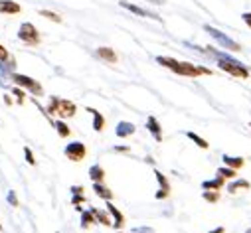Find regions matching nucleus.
I'll use <instances>...</instances> for the list:
<instances>
[{
  "instance_id": "f257e3e1",
  "label": "nucleus",
  "mask_w": 251,
  "mask_h": 233,
  "mask_svg": "<svg viewBox=\"0 0 251 233\" xmlns=\"http://www.w3.org/2000/svg\"><path fill=\"white\" fill-rule=\"evenodd\" d=\"M156 62L164 68H168L170 71L178 73V75H184V77H200V75H210L212 70L208 68H202V66H194L190 62H178L174 57H168V55H158Z\"/></svg>"
},
{
  "instance_id": "f03ea898",
  "label": "nucleus",
  "mask_w": 251,
  "mask_h": 233,
  "mask_svg": "<svg viewBox=\"0 0 251 233\" xmlns=\"http://www.w3.org/2000/svg\"><path fill=\"white\" fill-rule=\"evenodd\" d=\"M208 53L216 57V60H218V68L224 70L226 73H229V75H233L237 79H247L249 77V70L239 60H235V57H231V55H227L224 51L212 49V47H208Z\"/></svg>"
},
{
  "instance_id": "7ed1b4c3",
  "label": "nucleus",
  "mask_w": 251,
  "mask_h": 233,
  "mask_svg": "<svg viewBox=\"0 0 251 233\" xmlns=\"http://www.w3.org/2000/svg\"><path fill=\"white\" fill-rule=\"evenodd\" d=\"M46 113L48 115H57V116H61V119H72V116H75V113H77V107H75V103H72L68 99H59V97L51 95V99L46 107Z\"/></svg>"
},
{
  "instance_id": "20e7f679",
  "label": "nucleus",
  "mask_w": 251,
  "mask_h": 233,
  "mask_svg": "<svg viewBox=\"0 0 251 233\" xmlns=\"http://www.w3.org/2000/svg\"><path fill=\"white\" fill-rule=\"evenodd\" d=\"M18 38H20L22 44H26V46H30V47H36V46H40V42H42L38 28H36L34 24H30V22H24V24L20 26Z\"/></svg>"
},
{
  "instance_id": "39448f33",
  "label": "nucleus",
  "mask_w": 251,
  "mask_h": 233,
  "mask_svg": "<svg viewBox=\"0 0 251 233\" xmlns=\"http://www.w3.org/2000/svg\"><path fill=\"white\" fill-rule=\"evenodd\" d=\"M10 77H12V81H14L18 87L28 89V91H30V93H34L36 97H42V95H44V87H42V83H40V81H36V79H32V77H28V75H24V73H12Z\"/></svg>"
},
{
  "instance_id": "423d86ee",
  "label": "nucleus",
  "mask_w": 251,
  "mask_h": 233,
  "mask_svg": "<svg viewBox=\"0 0 251 233\" xmlns=\"http://www.w3.org/2000/svg\"><path fill=\"white\" fill-rule=\"evenodd\" d=\"M204 30L222 46V47H226V49H231V51H239L241 49V46L237 44V42H233L231 38H227L224 32H220V30H216V28H212V26H204Z\"/></svg>"
},
{
  "instance_id": "0eeeda50",
  "label": "nucleus",
  "mask_w": 251,
  "mask_h": 233,
  "mask_svg": "<svg viewBox=\"0 0 251 233\" xmlns=\"http://www.w3.org/2000/svg\"><path fill=\"white\" fill-rule=\"evenodd\" d=\"M66 156L72 160V162H81L85 156H87V148H85V144L83 142H79V140H75V142H70L68 146H66Z\"/></svg>"
},
{
  "instance_id": "6e6552de",
  "label": "nucleus",
  "mask_w": 251,
  "mask_h": 233,
  "mask_svg": "<svg viewBox=\"0 0 251 233\" xmlns=\"http://www.w3.org/2000/svg\"><path fill=\"white\" fill-rule=\"evenodd\" d=\"M121 8H125V10H129V12H133V14H137V16H143V18H154V20H160V16H156V14H152V12H149V10H145V8H141V6H137V4H131V2H127V0H121Z\"/></svg>"
},
{
  "instance_id": "1a4fd4ad",
  "label": "nucleus",
  "mask_w": 251,
  "mask_h": 233,
  "mask_svg": "<svg viewBox=\"0 0 251 233\" xmlns=\"http://www.w3.org/2000/svg\"><path fill=\"white\" fill-rule=\"evenodd\" d=\"M154 176H156L158 186H160V190L156 192V200H166V198H168V194H170V184H168V178L164 176L162 172H158V170H154Z\"/></svg>"
},
{
  "instance_id": "9d476101",
  "label": "nucleus",
  "mask_w": 251,
  "mask_h": 233,
  "mask_svg": "<svg viewBox=\"0 0 251 233\" xmlns=\"http://www.w3.org/2000/svg\"><path fill=\"white\" fill-rule=\"evenodd\" d=\"M22 12V6L14 0H0V14H6V16H14V14H20Z\"/></svg>"
},
{
  "instance_id": "9b49d317",
  "label": "nucleus",
  "mask_w": 251,
  "mask_h": 233,
  "mask_svg": "<svg viewBox=\"0 0 251 233\" xmlns=\"http://www.w3.org/2000/svg\"><path fill=\"white\" fill-rule=\"evenodd\" d=\"M135 131H137V127H135L133 123L121 121V123L117 125V129H115V135H117V139H129L131 135H135Z\"/></svg>"
},
{
  "instance_id": "f8f14e48",
  "label": "nucleus",
  "mask_w": 251,
  "mask_h": 233,
  "mask_svg": "<svg viewBox=\"0 0 251 233\" xmlns=\"http://www.w3.org/2000/svg\"><path fill=\"white\" fill-rule=\"evenodd\" d=\"M147 129H149V133L154 137L156 142L162 140V127H160V123L156 121V116H149V119H147Z\"/></svg>"
},
{
  "instance_id": "ddd939ff",
  "label": "nucleus",
  "mask_w": 251,
  "mask_h": 233,
  "mask_svg": "<svg viewBox=\"0 0 251 233\" xmlns=\"http://www.w3.org/2000/svg\"><path fill=\"white\" fill-rule=\"evenodd\" d=\"M105 210H107V211L111 213L113 225H115L117 229H121V227L125 225V215H123V213H121V211H119V210H117V208H115V206H113L111 202H107V208H105Z\"/></svg>"
},
{
  "instance_id": "4468645a",
  "label": "nucleus",
  "mask_w": 251,
  "mask_h": 233,
  "mask_svg": "<svg viewBox=\"0 0 251 233\" xmlns=\"http://www.w3.org/2000/svg\"><path fill=\"white\" fill-rule=\"evenodd\" d=\"M87 111H89L91 116H93V129H95L97 133H101V131L105 129V116H103L97 109H93V107H87Z\"/></svg>"
},
{
  "instance_id": "2eb2a0df",
  "label": "nucleus",
  "mask_w": 251,
  "mask_h": 233,
  "mask_svg": "<svg viewBox=\"0 0 251 233\" xmlns=\"http://www.w3.org/2000/svg\"><path fill=\"white\" fill-rule=\"evenodd\" d=\"M91 211H93V215H95V221H97V223L107 225V227H111V225H113V219H111V213H109V211H103V210H97V208H91Z\"/></svg>"
},
{
  "instance_id": "dca6fc26",
  "label": "nucleus",
  "mask_w": 251,
  "mask_h": 233,
  "mask_svg": "<svg viewBox=\"0 0 251 233\" xmlns=\"http://www.w3.org/2000/svg\"><path fill=\"white\" fill-rule=\"evenodd\" d=\"M95 55L101 57V60H105L107 64H115V62H117V53H115L111 47H97Z\"/></svg>"
},
{
  "instance_id": "f3484780",
  "label": "nucleus",
  "mask_w": 251,
  "mask_h": 233,
  "mask_svg": "<svg viewBox=\"0 0 251 233\" xmlns=\"http://www.w3.org/2000/svg\"><path fill=\"white\" fill-rule=\"evenodd\" d=\"M93 190H95V194H97L99 198H103V200H107V202L113 200V192H111L103 182H95V184H93Z\"/></svg>"
},
{
  "instance_id": "a211bd4d",
  "label": "nucleus",
  "mask_w": 251,
  "mask_h": 233,
  "mask_svg": "<svg viewBox=\"0 0 251 233\" xmlns=\"http://www.w3.org/2000/svg\"><path fill=\"white\" fill-rule=\"evenodd\" d=\"M222 160H224L226 166H229V168H233V170H239V168L245 164V160H243L241 156H227V154H224Z\"/></svg>"
},
{
  "instance_id": "6ab92c4d",
  "label": "nucleus",
  "mask_w": 251,
  "mask_h": 233,
  "mask_svg": "<svg viewBox=\"0 0 251 233\" xmlns=\"http://www.w3.org/2000/svg\"><path fill=\"white\" fill-rule=\"evenodd\" d=\"M89 178L93 180V184H95V182H103V180H105V170H103L99 164H93V166L89 168Z\"/></svg>"
},
{
  "instance_id": "aec40b11",
  "label": "nucleus",
  "mask_w": 251,
  "mask_h": 233,
  "mask_svg": "<svg viewBox=\"0 0 251 233\" xmlns=\"http://www.w3.org/2000/svg\"><path fill=\"white\" fill-rule=\"evenodd\" d=\"M53 127H55V131H57V135H59L61 139H68V137L72 135V131H70V127H68V123H66L64 119L53 121Z\"/></svg>"
},
{
  "instance_id": "412c9836",
  "label": "nucleus",
  "mask_w": 251,
  "mask_h": 233,
  "mask_svg": "<svg viewBox=\"0 0 251 233\" xmlns=\"http://www.w3.org/2000/svg\"><path fill=\"white\" fill-rule=\"evenodd\" d=\"M224 184H226V178H224V176H220V174H218V176H216L214 180L204 182V184H202V188H204V190H220Z\"/></svg>"
},
{
  "instance_id": "4be33fe9",
  "label": "nucleus",
  "mask_w": 251,
  "mask_h": 233,
  "mask_svg": "<svg viewBox=\"0 0 251 233\" xmlns=\"http://www.w3.org/2000/svg\"><path fill=\"white\" fill-rule=\"evenodd\" d=\"M91 223H97V221H95V215H93V211H91V210H87V211H81V225H83V229H87Z\"/></svg>"
},
{
  "instance_id": "5701e85b",
  "label": "nucleus",
  "mask_w": 251,
  "mask_h": 233,
  "mask_svg": "<svg viewBox=\"0 0 251 233\" xmlns=\"http://www.w3.org/2000/svg\"><path fill=\"white\" fill-rule=\"evenodd\" d=\"M186 137L190 139V140H194V144H196V146H200V148H204V150H206V148H210V144H208L202 137H198L196 133H186Z\"/></svg>"
},
{
  "instance_id": "b1692460",
  "label": "nucleus",
  "mask_w": 251,
  "mask_h": 233,
  "mask_svg": "<svg viewBox=\"0 0 251 233\" xmlns=\"http://www.w3.org/2000/svg\"><path fill=\"white\" fill-rule=\"evenodd\" d=\"M218 174H220V176H224L226 180H231V178L237 176V170H233L229 166H224V168H218Z\"/></svg>"
},
{
  "instance_id": "393cba45",
  "label": "nucleus",
  "mask_w": 251,
  "mask_h": 233,
  "mask_svg": "<svg viewBox=\"0 0 251 233\" xmlns=\"http://www.w3.org/2000/svg\"><path fill=\"white\" fill-rule=\"evenodd\" d=\"M241 188H245V190H247V188H249V182H247V180H235V182H231V184L227 186V190H229L231 194H233V192H237V190H241Z\"/></svg>"
},
{
  "instance_id": "a878e982",
  "label": "nucleus",
  "mask_w": 251,
  "mask_h": 233,
  "mask_svg": "<svg viewBox=\"0 0 251 233\" xmlns=\"http://www.w3.org/2000/svg\"><path fill=\"white\" fill-rule=\"evenodd\" d=\"M202 196H204V200H206V202H212V204L220 200V194H218V190H206Z\"/></svg>"
},
{
  "instance_id": "bb28decb",
  "label": "nucleus",
  "mask_w": 251,
  "mask_h": 233,
  "mask_svg": "<svg viewBox=\"0 0 251 233\" xmlns=\"http://www.w3.org/2000/svg\"><path fill=\"white\" fill-rule=\"evenodd\" d=\"M40 16H44V18H48V20H53V22H61V16H57L55 12H51V10H40Z\"/></svg>"
},
{
  "instance_id": "cd10ccee",
  "label": "nucleus",
  "mask_w": 251,
  "mask_h": 233,
  "mask_svg": "<svg viewBox=\"0 0 251 233\" xmlns=\"http://www.w3.org/2000/svg\"><path fill=\"white\" fill-rule=\"evenodd\" d=\"M12 93L16 95V101L22 105V103H24V99H26V97H24V91H22L20 87H16V89H12Z\"/></svg>"
},
{
  "instance_id": "c85d7f7f",
  "label": "nucleus",
  "mask_w": 251,
  "mask_h": 233,
  "mask_svg": "<svg viewBox=\"0 0 251 233\" xmlns=\"http://www.w3.org/2000/svg\"><path fill=\"white\" fill-rule=\"evenodd\" d=\"M24 154H26V160H28V164H36V158H34V154H32V150L28 148V146H24Z\"/></svg>"
},
{
  "instance_id": "c756f323",
  "label": "nucleus",
  "mask_w": 251,
  "mask_h": 233,
  "mask_svg": "<svg viewBox=\"0 0 251 233\" xmlns=\"http://www.w3.org/2000/svg\"><path fill=\"white\" fill-rule=\"evenodd\" d=\"M8 57H10V55H8L6 47H4V46H0V62H2V64H4V62H8Z\"/></svg>"
},
{
  "instance_id": "7c9ffc66",
  "label": "nucleus",
  "mask_w": 251,
  "mask_h": 233,
  "mask_svg": "<svg viewBox=\"0 0 251 233\" xmlns=\"http://www.w3.org/2000/svg\"><path fill=\"white\" fill-rule=\"evenodd\" d=\"M81 202H85V196H83V194H74L72 204H74V206H77V204H81Z\"/></svg>"
},
{
  "instance_id": "2f4dec72",
  "label": "nucleus",
  "mask_w": 251,
  "mask_h": 233,
  "mask_svg": "<svg viewBox=\"0 0 251 233\" xmlns=\"http://www.w3.org/2000/svg\"><path fill=\"white\" fill-rule=\"evenodd\" d=\"M241 18H243V22H245V24H247V26L251 28V12H245V14L241 16Z\"/></svg>"
},
{
  "instance_id": "473e14b6",
  "label": "nucleus",
  "mask_w": 251,
  "mask_h": 233,
  "mask_svg": "<svg viewBox=\"0 0 251 233\" xmlns=\"http://www.w3.org/2000/svg\"><path fill=\"white\" fill-rule=\"evenodd\" d=\"M8 202H10L12 206H18V200H16V196H14V192H10V194H8Z\"/></svg>"
},
{
  "instance_id": "72a5a7b5",
  "label": "nucleus",
  "mask_w": 251,
  "mask_h": 233,
  "mask_svg": "<svg viewBox=\"0 0 251 233\" xmlns=\"http://www.w3.org/2000/svg\"><path fill=\"white\" fill-rule=\"evenodd\" d=\"M72 192H74V194H83V188H81V186H74Z\"/></svg>"
},
{
  "instance_id": "f704fd0d",
  "label": "nucleus",
  "mask_w": 251,
  "mask_h": 233,
  "mask_svg": "<svg viewBox=\"0 0 251 233\" xmlns=\"http://www.w3.org/2000/svg\"><path fill=\"white\" fill-rule=\"evenodd\" d=\"M115 150H117V152H129L127 146H115Z\"/></svg>"
},
{
  "instance_id": "c9c22d12",
  "label": "nucleus",
  "mask_w": 251,
  "mask_h": 233,
  "mask_svg": "<svg viewBox=\"0 0 251 233\" xmlns=\"http://www.w3.org/2000/svg\"><path fill=\"white\" fill-rule=\"evenodd\" d=\"M149 2H152V4H164V0H149Z\"/></svg>"
},
{
  "instance_id": "e433bc0d",
  "label": "nucleus",
  "mask_w": 251,
  "mask_h": 233,
  "mask_svg": "<svg viewBox=\"0 0 251 233\" xmlns=\"http://www.w3.org/2000/svg\"><path fill=\"white\" fill-rule=\"evenodd\" d=\"M4 101H6L8 105H12V99H10V95H4Z\"/></svg>"
},
{
  "instance_id": "4c0bfd02",
  "label": "nucleus",
  "mask_w": 251,
  "mask_h": 233,
  "mask_svg": "<svg viewBox=\"0 0 251 233\" xmlns=\"http://www.w3.org/2000/svg\"><path fill=\"white\" fill-rule=\"evenodd\" d=\"M212 233H224V227H218V229H214Z\"/></svg>"
},
{
  "instance_id": "58836bf2",
  "label": "nucleus",
  "mask_w": 251,
  "mask_h": 233,
  "mask_svg": "<svg viewBox=\"0 0 251 233\" xmlns=\"http://www.w3.org/2000/svg\"><path fill=\"white\" fill-rule=\"evenodd\" d=\"M245 233H251V227H249V229H247V231H245Z\"/></svg>"
},
{
  "instance_id": "ea45409f",
  "label": "nucleus",
  "mask_w": 251,
  "mask_h": 233,
  "mask_svg": "<svg viewBox=\"0 0 251 233\" xmlns=\"http://www.w3.org/2000/svg\"><path fill=\"white\" fill-rule=\"evenodd\" d=\"M0 229H2V223H0Z\"/></svg>"
},
{
  "instance_id": "a19ab883",
  "label": "nucleus",
  "mask_w": 251,
  "mask_h": 233,
  "mask_svg": "<svg viewBox=\"0 0 251 233\" xmlns=\"http://www.w3.org/2000/svg\"><path fill=\"white\" fill-rule=\"evenodd\" d=\"M249 127H251V123H249Z\"/></svg>"
},
{
  "instance_id": "79ce46f5",
  "label": "nucleus",
  "mask_w": 251,
  "mask_h": 233,
  "mask_svg": "<svg viewBox=\"0 0 251 233\" xmlns=\"http://www.w3.org/2000/svg\"><path fill=\"white\" fill-rule=\"evenodd\" d=\"M121 233H123V231H121Z\"/></svg>"
}]
</instances>
